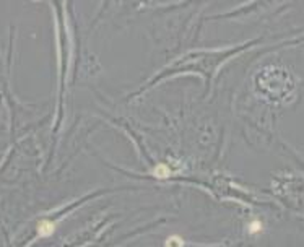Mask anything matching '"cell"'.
<instances>
[{
    "label": "cell",
    "instance_id": "obj_1",
    "mask_svg": "<svg viewBox=\"0 0 304 247\" xmlns=\"http://www.w3.org/2000/svg\"><path fill=\"white\" fill-rule=\"evenodd\" d=\"M38 232H39L41 236H49L54 232V225L49 221H41L39 226H38Z\"/></svg>",
    "mask_w": 304,
    "mask_h": 247
},
{
    "label": "cell",
    "instance_id": "obj_2",
    "mask_svg": "<svg viewBox=\"0 0 304 247\" xmlns=\"http://www.w3.org/2000/svg\"><path fill=\"white\" fill-rule=\"evenodd\" d=\"M165 247H184V241H182L179 236H171L170 239L166 241Z\"/></svg>",
    "mask_w": 304,
    "mask_h": 247
}]
</instances>
